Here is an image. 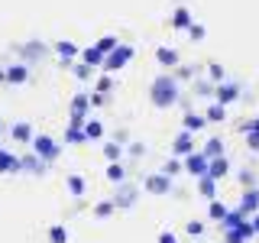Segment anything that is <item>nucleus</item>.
<instances>
[{
	"label": "nucleus",
	"instance_id": "nucleus-1",
	"mask_svg": "<svg viewBox=\"0 0 259 243\" xmlns=\"http://www.w3.org/2000/svg\"><path fill=\"white\" fill-rule=\"evenodd\" d=\"M149 101L156 104L159 110H168V107H175V104H182V88H178V81H175L172 71H162V75L152 78Z\"/></svg>",
	"mask_w": 259,
	"mask_h": 243
},
{
	"label": "nucleus",
	"instance_id": "nucleus-2",
	"mask_svg": "<svg viewBox=\"0 0 259 243\" xmlns=\"http://www.w3.org/2000/svg\"><path fill=\"white\" fill-rule=\"evenodd\" d=\"M133 55H136V49H133V46H126V43H117V46H113L110 52H107V59H104V65H101V68L107 71V75H117V71H123L126 65L133 62Z\"/></svg>",
	"mask_w": 259,
	"mask_h": 243
},
{
	"label": "nucleus",
	"instance_id": "nucleus-3",
	"mask_svg": "<svg viewBox=\"0 0 259 243\" xmlns=\"http://www.w3.org/2000/svg\"><path fill=\"white\" fill-rule=\"evenodd\" d=\"M117 46V39L113 36H104V39H97L94 46H88V49H81V62H88V65H94V68H101L104 59H107V52Z\"/></svg>",
	"mask_w": 259,
	"mask_h": 243
},
{
	"label": "nucleus",
	"instance_id": "nucleus-4",
	"mask_svg": "<svg viewBox=\"0 0 259 243\" xmlns=\"http://www.w3.org/2000/svg\"><path fill=\"white\" fill-rule=\"evenodd\" d=\"M49 49L42 39H29V43H20L16 46V55H20V62L23 65H32V62H42V59H49Z\"/></svg>",
	"mask_w": 259,
	"mask_h": 243
},
{
	"label": "nucleus",
	"instance_id": "nucleus-5",
	"mask_svg": "<svg viewBox=\"0 0 259 243\" xmlns=\"http://www.w3.org/2000/svg\"><path fill=\"white\" fill-rule=\"evenodd\" d=\"M32 152H36V156L42 159V162H49V166H52V162L59 159L62 146L55 143V140H52L49 133H36V136H32Z\"/></svg>",
	"mask_w": 259,
	"mask_h": 243
},
{
	"label": "nucleus",
	"instance_id": "nucleus-6",
	"mask_svg": "<svg viewBox=\"0 0 259 243\" xmlns=\"http://www.w3.org/2000/svg\"><path fill=\"white\" fill-rule=\"evenodd\" d=\"M136 198H140V185H133V182H120L117 185V194H113V208L117 211H130L136 205Z\"/></svg>",
	"mask_w": 259,
	"mask_h": 243
},
{
	"label": "nucleus",
	"instance_id": "nucleus-7",
	"mask_svg": "<svg viewBox=\"0 0 259 243\" xmlns=\"http://www.w3.org/2000/svg\"><path fill=\"white\" fill-rule=\"evenodd\" d=\"M88 110H91V101H88V94L81 91L71 97V107H68V124H75V127H84V120H88Z\"/></svg>",
	"mask_w": 259,
	"mask_h": 243
},
{
	"label": "nucleus",
	"instance_id": "nucleus-8",
	"mask_svg": "<svg viewBox=\"0 0 259 243\" xmlns=\"http://www.w3.org/2000/svg\"><path fill=\"white\" fill-rule=\"evenodd\" d=\"M240 94H243V85H240V81H233V78H227V81H221V85L214 88V101L224 104V107H227V104H233Z\"/></svg>",
	"mask_w": 259,
	"mask_h": 243
},
{
	"label": "nucleus",
	"instance_id": "nucleus-9",
	"mask_svg": "<svg viewBox=\"0 0 259 243\" xmlns=\"http://www.w3.org/2000/svg\"><path fill=\"white\" fill-rule=\"evenodd\" d=\"M182 162H185V172H188V175H194V178L207 175V166H210V159H207V156H204V152H201V149L188 152V156H185Z\"/></svg>",
	"mask_w": 259,
	"mask_h": 243
},
{
	"label": "nucleus",
	"instance_id": "nucleus-10",
	"mask_svg": "<svg viewBox=\"0 0 259 243\" xmlns=\"http://www.w3.org/2000/svg\"><path fill=\"white\" fill-rule=\"evenodd\" d=\"M143 188L149 194H168V191H172V178L162 175V172H152V175L143 178Z\"/></svg>",
	"mask_w": 259,
	"mask_h": 243
},
{
	"label": "nucleus",
	"instance_id": "nucleus-11",
	"mask_svg": "<svg viewBox=\"0 0 259 243\" xmlns=\"http://www.w3.org/2000/svg\"><path fill=\"white\" fill-rule=\"evenodd\" d=\"M52 49H55V55H59V62L65 65V68H68V65H71V62H75L78 55H81V49H78L75 43H71V39H59V43H55Z\"/></svg>",
	"mask_w": 259,
	"mask_h": 243
},
{
	"label": "nucleus",
	"instance_id": "nucleus-12",
	"mask_svg": "<svg viewBox=\"0 0 259 243\" xmlns=\"http://www.w3.org/2000/svg\"><path fill=\"white\" fill-rule=\"evenodd\" d=\"M253 237H256V230H253V224H249V221L237 224L233 230H224V243H246V240H253Z\"/></svg>",
	"mask_w": 259,
	"mask_h": 243
},
{
	"label": "nucleus",
	"instance_id": "nucleus-13",
	"mask_svg": "<svg viewBox=\"0 0 259 243\" xmlns=\"http://www.w3.org/2000/svg\"><path fill=\"white\" fill-rule=\"evenodd\" d=\"M20 172H29V175H46L49 172V162H42L36 152H26L20 156Z\"/></svg>",
	"mask_w": 259,
	"mask_h": 243
},
{
	"label": "nucleus",
	"instance_id": "nucleus-14",
	"mask_svg": "<svg viewBox=\"0 0 259 243\" xmlns=\"http://www.w3.org/2000/svg\"><path fill=\"white\" fill-rule=\"evenodd\" d=\"M240 214L243 217H253L256 214V211H259V188H246V191H243V198H240Z\"/></svg>",
	"mask_w": 259,
	"mask_h": 243
},
{
	"label": "nucleus",
	"instance_id": "nucleus-15",
	"mask_svg": "<svg viewBox=\"0 0 259 243\" xmlns=\"http://www.w3.org/2000/svg\"><path fill=\"white\" fill-rule=\"evenodd\" d=\"M4 81L7 85H26L29 81V65L16 62V65H10V68H4Z\"/></svg>",
	"mask_w": 259,
	"mask_h": 243
},
{
	"label": "nucleus",
	"instance_id": "nucleus-16",
	"mask_svg": "<svg viewBox=\"0 0 259 243\" xmlns=\"http://www.w3.org/2000/svg\"><path fill=\"white\" fill-rule=\"evenodd\" d=\"M240 130H243V136H246V146H249L253 152H259V117H253V120H243Z\"/></svg>",
	"mask_w": 259,
	"mask_h": 243
},
{
	"label": "nucleus",
	"instance_id": "nucleus-17",
	"mask_svg": "<svg viewBox=\"0 0 259 243\" xmlns=\"http://www.w3.org/2000/svg\"><path fill=\"white\" fill-rule=\"evenodd\" d=\"M188 152H194V140H191L188 130H182L172 140V156H188Z\"/></svg>",
	"mask_w": 259,
	"mask_h": 243
},
{
	"label": "nucleus",
	"instance_id": "nucleus-18",
	"mask_svg": "<svg viewBox=\"0 0 259 243\" xmlns=\"http://www.w3.org/2000/svg\"><path fill=\"white\" fill-rule=\"evenodd\" d=\"M156 62L162 65V68H175V65H182V59H178V49H168V46H159L156 49Z\"/></svg>",
	"mask_w": 259,
	"mask_h": 243
},
{
	"label": "nucleus",
	"instance_id": "nucleus-19",
	"mask_svg": "<svg viewBox=\"0 0 259 243\" xmlns=\"http://www.w3.org/2000/svg\"><path fill=\"white\" fill-rule=\"evenodd\" d=\"M182 124H185V130H188V133H198V130L207 127V117H204V113H198V110H185Z\"/></svg>",
	"mask_w": 259,
	"mask_h": 243
},
{
	"label": "nucleus",
	"instance_id": "nucleus-20",
	"mask_svg": "<svg viewBox=\"0 0 259 243\" xmlns=\"http://www.w3.org/2000/svg\"><path fill=\"white\" fill-rule=\"evenodd\" d=\"M227 172H230V159H227V156H214V159H210V166H207L210 178L221 182V178H227Z\"/></svg>",
	"mask_w": 259,
	"mask_h": 243
},
{
	"label": "nucleus",
	"instance_id": "nucleus-21",
	"mask_svg": "<svg viewBox=\"0 0 259 243\" xmlns=\"http://www.w3.org/2000/svg\"><path fill=\"white\" fill-rule=\"evenodd\" d=\"M168 23H172V29H188L191 23H194V16H191L188 7H175V10H172V20H168Z\"/></svg>",
	"mask_w": 259,
	"mask_h": 243
},
{
	"label": "nucleus",
	"instance_id": "nucleus-22",
	"mask_svg": "<svg viewBox=\"0 0 259 243\" xmlns=\"http://www.w3.org/2000/svg\"><path fill=\"white\" fill-rule=\"evenodd\" d=\"M16 175L20 172V156H13V152H7V149H0V175Z\"/></svg>",
	"mask_w": 259,
	"mask_h": 243
},
{
	"label": "nucleus",
	"instance_id": "nucleus-23",
	"mask_svg": "<svg viewBox=\"0 0 259 243\" xmlns=\"http://www.w3.org/2000/svg\"><path fill=\"white\" fill-rule=\"evenodd\" d=\"M172 75H175L178 85H182V81H194V78L201 75V65H175Z\"/></svg>",
	"mask_w": 259,
	"mask_h": 243
},
{
	"label": "nucleus",
	"instance_id": "nucleus-24",
	"mask_svg": "<svg viewBox=\"0 0 259 243\" xmlns=\"http://www.w3.org/2000/svg\"><path fill=\"white\" fill-rule=\"evenodd\" d=\"M123 156H126V146H120L117 140H107V143H104V159H107V162H120Z\"/></svg>",
	"mask_w": 259,
	"mask_h": 243
},
{
	"label": "nucleus",
	"instance_id": "nucleus-25",
	"mask_svg": "<svg viewBox=\"0 0 259 243\" xmlns=\"http://www.w3.org/2000/svg\"><path fill=\"white\" fill-rule=\"evenodd\" d=\"M10 136H13L16 143H32V136H36V133H32V127H29V124H23V120H20V124H13V127H10Z\"/></svg>",
	"mask_w": 259,
	"mask_h": 243
},
{
	"label": "nucleus",
	"instance_id": "nucleus-26",
	"mask_svg": "<svg viewBox=\"0 0 259 243\" xmlns=\"http://www.w3.org/2000/svg\"><path fill=\"white\" fill-rule=\"evenodd\" d=\"M214 81H210V78H194V94H198V97H207V101H214Z\"/></svg>",
	"mask_w": 259,
	"mask_h": 243
},
{
	"label": "nucleus",
	"instance_id": "nucleus-27",
	"mask_svg": "<svg viewBox=\"0 0 259 243\" xmlns=\"http://www.w3.org/2000/svg\"><path fill=\"white\" fill-rule=\"evenodd\" d=\"M81 130H84V140H101V136H104V124H101V120H94V117H88Z\"/></svg>",
	"mask_w": 259,
	"mask_h": 243
},
{
	"label": "nucleus",
	"instance_id": "nucleus-28",
	"mask_svg": "<svg viewBox=\"0 0 259 243\" xmlns=\"http://www.w3.org/2000/svg\"><path fill=\"white\" fill-rule=\"evenodd\" d=\"M201 152H204L207 159H214V156H227V149H224V140H221V136H210Z\"/></svg>",
	"mask_w": 259,
	"mask_h": 243
},
{
	"label": "nucleus",
	"instance_id": "nucleus-29",
	"mask_svg": "<svg viewBox=\"0 0 259 243\" xmlns=\"http://www.w3.org/2000/svg\"><path fill=\"white\" fill-rule=\"evenodd\" d=\"M204 117H207V124H224V120H227V107H224V104H207V110H204Z\"/></svg>",
	"mask_w": 259,
	"mask_h": 243
},
{
	"label": "nucleus",
	"instance_id": "nucleus-30",
	"mask_svg": "<svg viewBox=\"0 0 259 243\" xmlns=\"http://www.w3.org/2000/svg\"><path fill=\"white\" fill-rule=\"evenodd\" d=\"M198 191L204 194L207 201H214V198H217V178H210V175H201V182H198Z\"/></svg>",
	"mask_w": 259,
	"mask_h": 243
},
{
	"label": "nucleus",
	"instance_id": "nucleus-31",
	"mask_svg": "<svg viewBox=\"0 0 259 243\" xmlns=\"http://www.w3.org/2000/svg\"><path fill=\"white\" fill-rule=\"evenodd\" d=\"M107 178L113 185L126 182V166H123V162H107Z\"/></svg>",
	"mask_w": 259,
	"mask_h": 243
},
{
	"label": "nucleus",
	"instance_id": "nucleus-32",
	"mask_svg": "<svg viewBox=\"0 0 259 243\" xmlns=\"http://www.w3.org/2000/svg\"><path fill=\"white\" fill-rule=\"evenodd\" d=\"M178 172H185V162L178 159V156H172V159H165L162 162V175H168V178H175Z\"/></svg>",
	"mask_w": 259,
	"mask_h": 243
},
{
	"label": "nucleus",
	"instance_id": "nucleus-33",
	"mask_svg": "<svg viewBox=\"0 0 259 243\" xmlns=\"http://www.w3.org/2000/svg\"><path fill=\"white\" fill-rule=\"evenodd\" d=\"M65 143H68V146H81V143H88V140H84V130L75 127V124H68V130H65Z\"/></svg>",
	"mask_w": 259,
	"mask_h": 243
},
{
	"label": "nucleus",
	"instance_id": "nucleus-34",
	"mask_svg": "<svg viewBox=\"0 0 259 243\" xmlns=\"http://www.w3.org/2000/svg\"><path fill=\"white\" fill-rule=\"evenodd\" d=\"M243 221H246V217H243L240 211H227V214L221 217V230H233V227L243 224Z\"/></svg>",
	"mask_w": 259,
	"mask_h": 243
},
{
	"label": "nucleus",
	"instance_id": "nucleus-35",
	"mask_svg": "<svg viewBox=\"0 0 259 243\" xmlns=\"http://www.w3.org/2000/svg\"><path fill=\"white\" fill-rule=\"evenodd\" d=\"M49 240H52V243H68V227H65V224L49 227Z\"/></svg>",
	"mask_w": 259,
	"mask_h": 243
},
{
	"label": "nucleus",
	"instance_id": "nucleus-36",
	"mask_svg": "<svg viewBox=\"0 0 259 243\" xmlns=\"http://www.w3.org/2000/svg\"><path fill=\"white\" fill-rule=\"evenodd\" d=\"M207 78L214 81V85H221V81H227V71H224V65H217V62H207Z\"/></svg>",
	"mask_w": 259,
	"mask_h": 243
},
{
	"label": "nucleus",
	"instance_id": "nucleus-37",
	"mask_svg": "<svg viewBox=\"0 0 259 243\" xmlns=\"http://www.w3.org/2000/svg\"><path fill=\"white\" fill-rule=\"evenodd\" d=\"M71 71H75L78 81H91V78H94V65H88V62H78Z\"/></svg>",
	"mask_w": 259,
	"mask_h": 243
},
{
	"label": "nucleus",
	"instance_id": "nucleus-38",
	"mask_svg": "<svg viewBox=\"0 0 259 243\" xmlns=\"http://www.w3.org/2000/svg\"><path fill=\"white\" fill-rule=\"evenodd\" d=\"M143 152H146V143H140V140H130V143H126V156L133 159V162L143 159Z\"/></svg>",
	"mask_w": 259,
	"mask_h": 243
},
{
	"label": "nucleus",
	"instance_id": "nucleus-39",
	"mask_svg": "<svg viewBox=\"0 0 259 243\" xmlns=\"http://www.w3.org/2000/svg\"><path fill=\"white\" fill-rule=\"evenodd\" d=\"M110 88H113V75H107V71H104V75L97 78L94 91H97V94H110Z\"/></svg>",
	"mask_w": 259,
	"mask_h": 243
},
{
	"label": "nucleus",
	"instance_id": "nucleus-40",
	"mask_svg": "<svg viewBox=\"0 0 259 243\" xmlns=\"http://www.w3.org/2000/svg\"><path fill=\"white\" fill-rule=\"evenodd\" d=\"M68 191L75 194V198H81V194H84V178H81V175H68Z\"/></svg>",
	"mask_w": 259,
	"mask_h": 243
},
{
	"label": "nucleus",
	"instance_id": "nucleus-41",
	"mask_svg": "<svg viewBox=\"0 0 259 243\" xmlns=\"http://www.w3.org/2000/svg\"><path fill=\"white\" fill-rule=\"evenodd\" d=\"M207 214L214 217V221H221V217L227 214V205H224V201H217V198H214V201L207 205Z\"/></svg>",
	"mask_w": 259,
	"mask_h": 243
},
{
	"label": "nucleus",
	"instance_id": "nucleus-42",
	"mask_svg": "<svg viewBox=\"0 0 259 243\" xmlns=\"http://www.w3.org/2000/svg\"><path fill=\"white\" fill-rule=\"evenodd\" d=\"M113 211H117L113 201H97V205H94V217H110Z\"/></svg>",
	"mask_w": 259,
	"mask_h": 243
},
{
	"label": "nucleus",
	"instance_id": "nucleus-43",
	"mask_svg": "<svg viewBox=\"0 0 259 243\" xmlns=\"http://www.w3.org/2000/svg\"><path fill=\"white\" fill-rule=\"evenodd\" d=\"M240 185L243 188H256V172L253 169H240Z\"/></svg>",
	"mask_w": 259,
	"mask_h": 243
},
{
	"label": "nucleus",
	"instance_id": "nucleus-44",
	"mask_svg": "<svg viewBox=\"0 0 259 243\" xmlns=\"http://www.w3.org/2000/svg\"><path fill=\"white\" fill-rule=\"evenodd\" d=\"M188 36L194 39V43H201V39H204V36H207V29H204V26H201V23H191V26H188Z\"/></svg>",
	"mask_w": 259,
	"mask_h": 243
},
{
	"label": "nucleus",
	"instance_id": "nucleus-45",
	"mask_svg": "<svg viewBox=\"0 0 259 243\" xmlns=\"http://www.w3.org/2000/svg\"><path fill=\"white\" fill-rule=\"evenodd\" d=\"M88 101H91V107H104L107 94H97V91H91V94H88Z\"/></svg>",
	"mask_w": 259,
	"mask_h": 243
},
{
	"label": "nucleus",
	"instance_id": "nucleus-46",
	"mask_svg": "<svg viewBox=\"0 0 259 243\" xmlns=\"http://www.w3.org/2000/svg\"><path fill=\"white\" fill-rule=\"evenodd\" d=\"M188 233H191L194 240H198L201 233H204V224H201V221H191V224H188Z\"/></svg>",
	"mask_w": 259,
	"mask_h": 243
},
{
	"label": "nucleus",
	"instance_id": "nucleus-47",
	"mask_svg": "<svg viewBox=\"0 0 259 243\" xmlns=\"http://www.w3.org/2000/svg\"><path fill=\"white\" fill-rule=\"evenodd\" d=\"M113 140H117L120 146H126L130 143V133H126V130H117V133H113Z\"/></svg>",
	"mask_w": 259,
	"mask_h": 243
},
{
	"label": "nucleus",
	"instance_id": "nucleus-48",
	"mask_svg": "<svg viewBox=\"0 0 259 243\" xmlns=\"http://www.w3.org/2000/svg\"><path fill=\"white\" fill-rule=\"evenodd\" d=\"M159 243H178V240H175L172 230H162V233H159Z\"/></svg>",
	"mask_w": 259,
	"mask_h": 243
},
{
	"label": "nucleus",
	"instance_id": "nucleus-49",
	"mask_svg": "<svg viewBox=\"0 0 259 243\" xmlns=\"http://www.w3.org/2000/svg\"><path fill=\"white\" fill-rule=\"evenodd\" d=\"M249 224H253V230L259 233V211H256V214H253V217H249Z\"/></svg>",
	"mask_w": 259,
	"mask_h": 243
},
{
	"label": "nucleus",
	"instance_id": "nucleus-50",
	"mask_svg": "<svg viewBox=\"0 0 259 243\" xmlns=\"http://www.w3.org/2000/svg\"><path fill=\"white\" fill-rule=\"evenodd\" d=\"M0 85H4V68H0Z\"/></svg>",
	"mask_w": 259,
	"mask_h": 243
},
{
	"label": "nucleus",
	"instance_id": "nucleus-51",
	"mask_svg": "<svg viewBox=\"0 0 259 243\" xmlns=\"http://www.w3.org/2000/svg\"><path fill=\"white\" fill-rule=\"evenodd\" d=\"M0 127H4V124H0Z\"/></svg>",
	"mask_w": 259,
	"mask_h": 243
}]
</instances>
